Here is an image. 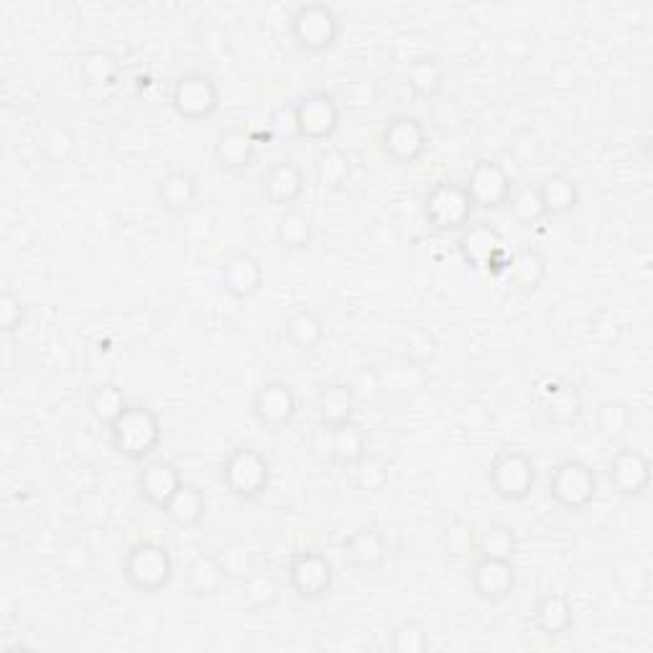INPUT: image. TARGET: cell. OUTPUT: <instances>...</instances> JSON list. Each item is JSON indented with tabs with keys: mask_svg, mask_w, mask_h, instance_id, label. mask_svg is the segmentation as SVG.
I'll return each mask as SVG.
<instances>
[{
	"mask_svg": "<svg viewBox=\"0 0 653 653\" xmlns=\"http://www.w3.org/2000/svg\"><path fill=\"white\" fill-rule=\"evenodd\" d=\"M110 445L130 462H143L161 445V419L149 406L128 404L110 427Z\"/></svg>",
	"mask_w": 653,
	"mask_h": 653,
	"instance_id": "6da1fadb",
	"label": "cell"
},
{
	"mask_svg": "<svg viewBox=\"0 0 653 653\" xmlns=\"http://www.w3.org/2000/svg\"><path fill=\"white\" fill-rule=\"evenodd\" d=\"M546 490L561 511L582 513L598 497V475L587 462L569 457V460L554 464L549 480H546Z\"/></svg>",
	"mask_w": 653,
	"mask_h": 653,
	"instance_id": "7a4b0ae2",
	"label": "cell"
},
{
	"mask_svg": "<svg viewBox=\"0 0 653 653\" xmlns=\"http://www.w3.org/2000/svg\"><path fill=\"white\" fill-rule=\"evenodd\" d=\"M122 577L136 592H161L174 579V559L163 544L138 542L126 552Z\"/></svg>",
	"mask_w": 653,
	"mask_h": 653,
	"instance_id": "3957f363",
	"label": "cell"
},
{
	"mask_svg": "<svg viewBox=\"0 0 653 653\" xmlns=\"http://www.w3.org/2000/svg\"><path fill=\"white\" fill-rule=\"evenodd\" d=\"M223 485L240 501H256L271 485V462L256 447L233 449L223 464Z\"/></svg>",
	"mask_w": 653,
	"mask_h": 653,
	"instance_id": "277c9868",
	"label": "cell"
},
{
	"mask_svg": "<svg viewBox=\"0 0 653 653\" xmlns=\"http://www.w3.org/2000/svg\"><path fill=\"white\" fill-rule=\"evenodd\" d=\"M490 488L509 503H524L536 488V464L521 449H503L490 462Z\"/></svg>",
	"mask_w": 653,
	"mask_h": 653,
	"instance_id": "5b68a950",
	"label": "cell"
},
{
	"mask_svg": "<svg viewBox=\"0 0 653 653\" xmlns=\"http://www.w3.org/2000/svg\"><path fill=\"white\" fill-rule=\"evenodd\" d=\"M291 39L304 49V52L322 54L338 44L340 39V19L332 6L326 3H304L299 6L289 19Z\"/></svg>",
	"mask_w": 653,
	"mask_h": 653,
	"instance_id": "8992f818",
	"label": "cell"
},
{
	"mask_svg": "<svg viewBox=\"0 0 653 653\" xmlns=\"http://www.w3.org/2000/svg\"><path fill=\"white\" fill-rule=\"evenodd\" d=\"M472 210L475 204H472L464 184L439 182L424 197V217L437 233L464 231L470 225Z\"/></svg>",
	"mask_w": 653,
	"mask_h": 653,
	"instance_id": "52a82bcc",
	"label": "cell"
},
{
	"mask_svg": "<svg viewBox=\"0 0 653 653\" xmlns=\"http://www.w3.org/2000/svg\"><path fill=\"white\" fill-rule=\"evenodd\" d=\"M293 128L304 141H330L340 128V105L330 93L314 89L293 105Z\"/></svg>",
	"mask_w": 653,
	"mask_h": 653,
	"instance_id": "ba28073f",
	"label": "cell"
},
{
	"mask_svg": "<svg viewBox=\"0 0 653 653\" xmlns=\"http://www.w3.org/2000/svg\"><path fill=\"white\" fill-rule=\"evenodd\" d=\"M171 108L184 120H207L220 108V89L215 79L204 72H186L171 89Z\"/></svg>",
	"mask_w": 653,
	"mask_h": 653,
	"instance_id": "9c48e42d",
	"label": "cell"
},
{
	"mask_svg": "<svg viewBox=\"0 0 653 653\" xmlns=\"http://www.w3.org/2000/svg\"><path fill=\"white\" fill-rule=\"evenodd\" d=\"M286 579H289V587L301 600L314 602L322 600L324 595H330L334 571L324 554L297 552L289 559V567H286Z\"/></svg>",
	"mask_w": 653,
	"mask_h": 653,
	"instance_id": "30bf717a",
	"label": "cell"
},
{
	"mask_svg": "<svg viewBox=\"0 0 653 653\" xmlns=\"http://www.w3.org/2000/svg\"><path fill=\"white\" fill-rule=\"evenodd\" d=\"M470 200L480 210H501L503 204H509L513 194L511 174L505 171L503 163L495 159H480L475 167L470 169V179L464 184Z\"/></svg>",
	"mask_w": 653,
	"mask_h": 653,
	"instance_id": "8fae6325",
	"label": "cell"
},
{
	"mask_svg": "<svg viewBox=\"0 0 653 653\" xmlns=\"http://www.w3.org/2000/svg\"><path fill=\"white\" fill-rule=\"evenodd\" d=\"M297 414L299 402L289 383L266 381L264 386L256 390V396H253V416H256L260 427L281 431L286 427H291Z\"/></svg>",
	"mask_w": 653,
	"mask_h": 653,
	"instance_id": "7c38bea8",
	"label": "cell"
},
{
	"mask_svg": "<svg viewBox=\"0 0 653 653\" xmlns=\"http://www.w3.org/2000/svg\"><path fill=\"white\" fill-rule=\"evenodd\" d=\"M383 153L390 161L404 163V167H411V163L419 161L427 151V128L421 126L414 116H396L386 122L383 128Z\"/></svg>",
	"mask_w": 653,
	"mask_h": 653,
	"instance_id": "4fadbf2b",
	"label": "cell"
},
{
	"mask_svg": "<svg viewBox=\"0 0 653 653\" xmlns=\"http://www.w3.org/2000/svg\"><path fill=\"white\" fill-rule=\"evenodd\" d=\"M375 386H378V394L386 398H394V402H408V398L419 396L429 383V373L424 371L421 363L411 361V357H398V361H390L386 367H378L373 371Z\"/></svg>",
	"mask_w": 653,
	"mask_h": 653,
	"instance_id": "5bb4252c",
	"label": "cell"
},
{
	"mask_svg": "<svg viewBox=\"0 0 653 653\" xmlns=\"http://www.w3.org/2000/svg\"><path fill=\"white\" fill-rule=\"evenodd\" d=\"M472 590L485 602H503L516 590V567L513 559L478 557L470 569Z\"/></svg>",
	"mask_w": 653,
	"mask_h": 653,
	"instance_id": "9a60e30c",
	"label": "cell"
},
{
	"mask_svg": "<svg viewBox=\"0 0 653 653\" xmlns=\"http://www.w3.org/2000/svg\"><path fill=\"white\" fill-rule=\"evenodd\" d=\"M608 480L623 497H641L651 488V460L641 449H618L612 454Z\"/></svg>",
	"mask_w": 653,
	"mask_h": 653,
	"instance_id": "2e32d148",
	"label": "cell"
},
{
	"mask_svg": "<svg viewBox=\"0 0 653 653\" xmlns=\"http://www.w3.org/2000/svg\"><path fill=\"white\" fill-rule=\"evenodd\" d=\"M136 485H138V495H141L146 503L153 505V509L163 511L169 505L171 497L182 490L184 480H182V472H179L174 462L149 460L143 464V470L138 472Z\"/></svg>",
	"mask_w": 653,
	"mask_h": 653,
	"instance_id": "e0dca14e",
	"label": "cell"
},
{
	"mask_svg": "<svg viewBox=\"0 0 653 653\" xmlns=\"http://www.w3.org/2000/svg\"><path fill=\"white\" fill-rule=\"evenodd\" d=\"M536 396L538 402L544 404L546 416H549L554 424L569 427V424H577L579 416H582V398H579L577 388L565 378L546 375L536 386Z\"/></svg>",
	"mask_w": 653,
	"mask_h": 653,
	"instance_id": "ac0fdd59",
	"label": "cell"
},
{
	"mask_svg": "<svg viewBox=\"0 0 653 653\" xmlns=\"http://www.w3.org/2000/svg\"><path fill=\"white\" fill-rule=\"evenodd\" d=\"M223 286L238 301L256 297L260 286H264V266H260V260L253 253H233L223 266Z\"/></svg>",
	"mask_w": 653,
	"mask_h": 653,
	"instance_id": "d6986e66",
	"label": "cell"
},
{
	"mask_svg": "<svg viewBox=\"0 0 653 653\" xmlns=\"http://www.w3.org/2000/svg\"><path fill=\"white\" fill-rule=\"evenodd\" d=\"M304 190H307L304 171H301L299 163L293 161L276 163V167L268 169V174L264 176V194L268 204H274V207L291 210L293 204L301 200Z\"/></svg>",
	"mask_w": 653,
	"mask_h": 653,
	"instance_id": "ffe728a7",
	"label": "cell"
},
{
	"mask_svg": "<svg viewBox=\"0 0 653 653\" xmlns=\"http://www.w3.org/2000/svg\"><path fill=\"white\" fill-rule=\"evenodd\" d=\"M342 549H345L347 565L357 571H378L386 565L388 557L386 538H383L381 531L373 526L353 531V534L345 538V544H342Z\"/></svg>",
	"mask_w": 653,
	"mask_h": 653,
	"instance_id": "44dd1931",
	"label": "cell"
},
{
	"mask_svg": "<svg viewBox=\"0 0 653 653\" xmlns=\"http://www.w3.org/2000/svg\"><path fill=\"white\" fill-rule=\"evenodd\" d=\"M326 431V457L340 468H355L367 457L365 431L355 421L342 424V427L324 429Z\"/></svg>",
	"mask_w": 653,
	"mask_h": 653,
	"instance_id": "7402d4cb",
	"label": "cell"
},
{
	"mask_svg": "<svg viewBox=\"0 0 653 653\" xmlns=\"http://www.w3.org/2000/svg\"><path fill=\"white\" fill-rule=\"evenodd\" d=\"M355 388L350 383H326L317 396V414H320L322 429H334L353 421L355 416Z\"/></svg>",
	"mask_w": 653,
	"mask_h": 653,
	"instance_id": "603a6c76",
	"label": "cell"
},
{
	"mask_svg": "<svg viewBox=\"0 0 653 653\" xmlns=\"http://www.w3.org/2000/svg\"><path fill=\"white\" fill-rule=\"evenodd\" d=\"M256 133L245 128H225L217 136L215 157L225 171H245L256 161Z\"/></svg>",
	"mask_w": 653,
	"mask_h": 653,
	"instance_id": "cb8c5ba5",
	"label": "cell"
},
{
	"mask_svg": "<svg viewBox=\"0 0 653 653\" xmlns=\"http://www.w3.org/2000/svg\"><path fill=\"white\" fill-rule=\"evenodd\" d=\"M544 279H546L544 253L526 245V248L513 253V264L509 268V274H505L501 281H503L505 289H511L516 293H531L542 286Z\"/></svg>",
	"mask_w": 653,
	"mask_h": 653,
	"instance_id": "d4e9b609",
	"label": "cell"
},
{
	"mask_svg": "<svg viewBox=\"0 0 653 653\" xmlns=\"http://www.w3.org/2000/svg\"><path fill=\"white\" fill-rule=\"evenodd\" d=\"M159 204L171 215H186L200 200V182L190 171H171L157 186Z\"/></svg>",
	"mask_w": 653,
	"mask_h": 653,
	"instance_id": "484cf974",
	"label": "cell"
},
{
	"mask_svg": "<svg viewBox=\"0 0 653 653\" xmlns=\"http://www.w3.org/2000/svg\"><path fill=\"white\" fill-rule=\"evenodd\" d=\"M503 245V235L493 225H468L460 235V256L470 268H485L490 256Z\"/></svg>",
	"mask_w": 653,
	"mask_h": 653,
	"instance_id": "4316f807",
	"label": "cell"
},
{
	"mask_svg": "<svg viewBox=\"0 0 653 653\" xmlns=\"http://www.w3.org/2000/svg\"><path fill=\"white\" fill-rule=\"evenodd\" d=\"M186 587L197 598H215L225 585V569L220 565V557L212 552H202L190 561V567L184 571Z\"/></svg>",
	"mask_w": 653,
	"mask_h": 653,
	"instance_id": "83f0119b",
	"label": "cell"
},
{
	"mask_svg": "<svg viewBox=\"0 0 653 653\" xmlns=\"http://www.w3.org/2000/svg\"><path fill=\"white\" fill-rule=\"evenodd\" d=\"M575 623V608L565 592H549L536 602L534 625L544 635H561Z\"/></svg>",
	"mask_w": 653,
	"mask_h": 653,
	"instance_id": "f1b7e54d",
	"label": "cell"
},
{
	"mask_svg": "<svg viewBox=\"0 0 653 653\" xmlns=\"http://www.w3.org/2000/svg\"><path fill=\"white\" fill-rule=\"evenodd\" d=\"M538 186L546 217H565L579 207V186L567 174L546 176Z\"/></svg>",
	"mask_w": 653,
	"mask_h": 653,
	"instance_id": "f546056e",
	"label": "cell"
},
{
	"mask_svg": "<svg viewBox=\"0 0 653 653\" xmlns=\"http://www.w3.org/2000/svg\"><path fill=\"white\" fill-rule=\"evenodd\" d=\"M286 338L301 353H312L322 345L324 340V322L322 317L312 312V309H297L286 320Z\"/></svg>",
	"mask_w": 653,
	"mask_h": 653,
	"instance_id": "4dcf8cb0",
	"label": "cell"
},
{
	"mask_svg": "<svg viewBox=\"0 0 653 653\" xmlns=\"http://www.w3.org/2000/svg\"><path fill=\"white\" fill-rule=\"evenodd\" d=\"M314 238V225L312 217L304 210L291 207L276 223V240L281 243L286 250H307Z\"/></svg>",
	"mask_w": 653,
	"mask_h": 653,
	"instance_id": "1f68e13d",
	"label": "cell"
},
{
	"mask_svg": "<svg viewBox=\"0 0 653 653\" xmlns=\"http://www.w3.org/2000/svg\"><path fill=\"white\" fill-rule=\"evenodd\" d=\"M167 518L171 524L179 526V528H194L202 524L204 513H207V501H204V495L200 493L197 488L192 485H182V490L171 497L167 509Z\"/></svg>",
	"mask_w": 653,
	"mask_h": 653,
	"instance_id": "d6a6232c",
	"label": "cell"
},
{
	"mask_svg": "<svg viewBox=\"0 0 653 653\" xmlns=\"http://www.w3.org/2000/svg\"><path fill=\"white\" fill-rule=\"evenodd\" d=\"M406 82L416 100H435L445 87V69L437 60H416L408 64Z\"/></svg>",
	"mask_w": 653,
	"mask_h": 653,
	"instance_id": "836d02e7",
	"label": "cell"
},
{
	"mask_svg": "<svg viewBox=\"0 0 653 653\" xmlns=\"http://www.w3.org/2000/svg\"><path fill=\"white\" fill-rule=\"evenodd\" d=\"M595 427L608 442H620L631 435L633 429V411L625 402H618V398H608L598 406L595 411Z\"/></svg>",
	"mask_w": 653,
	"mask_h": 653,
	"instance_id": "e575fe53",
	"label": "cell"
},
{
	"mask_svg": "<svg viewBox=\"0 0 653 653\" xmlns=\"http://www.w3.org/2000/svg\"><path fill=\"white\" fill-rule=\"evenodd\" d=\"M126 396H122V388L116 383H100V386L93 388V394L87 398V408L93 414V419L103 427H113L118 416L126 411Z\"/></svg>",
	"mask_w": 653,
	"mask_h": 653,
	"instance_id": "d590c367",
	"label": "cell"
},
{
	"mask_svg": "<svg viewBox=\"0 0 653 653\" xmlns=\"http://www.w3.org/2000/svg\"><path fill=\"white\" fill-rule=\"evenodd\" d=\"M279 598H281V585L276 582V577L268 575V571L256 569L243 579V600L248 610L253 612L268 610L279 602Z\"/></svg>",
	"mask_w": 653,
	"mask_h": 653,
	"instance_id": "8d00e7d4",
	"label": "cell"
},
{
	"mask_svg": "<svg viewBox=\"0 0 653 653\" xmlns=\"http://www.w3.org/2000/svg\"><path fill=\"white\" fill-rule=\"evenodd\" d=\"M118 77H120V64L110 52L95 49V52H87L82 56V79H85L87 87H95V89L116 87Z\"/></svg>",
	"mask_w": 653,
	"mask_h": 653,
	"instance_id": "74e56055",
	"label": "cell"
},
{
	"mask_svg": "<svg viewBox=\"0 0 653 653\" xmlns=\"http://www.w3.org/2000/svg\"><path fill=\"white\" fill-rule=\"evenodd\" d=\"M317 182H320L324 190L338 192L350 182V171H353V163H350V157L338 146H330L324 149L320 157H317Z\"/></svg>",
	"mask_w": 653,
	"mask_h": 653,
	"instance_id": "f35d334b",
	"label": "cell"
},
{
	"mask_svg": "<svg viewBox=\"0 0 653 653\" xmlns=\"http://www.w3.org/2000/svg\"><path fill=\"white\" fill-rule=\"evenodd\" d=\"M442 546L452 559L478 557V534L468 521H452L442 534Z\"/></svg>",
	"mask_w": 653,
	"mask_h": 653,
	"instance_id": "ab89813d",
	"label": "cell"
},
{
	"mask_svg": "<svg viewBox=\"0 0 653 653\" xmlns=\"http://www.w3.org/2000/svg\"><path fill=\"white\" fill-rule=\"evenodd\" d=\"M511 215L516 220L518 225L531 227L536 223H542L546 217V210H544V202H542V194H538V186H521L518 192L511 194Z\"/></svg>",
	"mask_w": 653,
	"mask_h": 653,
	"instance_id": "60d3db41",
	"label": "cell"
},
{
	"mask_svg": "<svg viewBox=\"0 0 653 653\" xmlns=\"http://www.w3.org/2000/svg\"><path fill=\"white\" fill-rule=\"evenodd\" d=\"M516 554V534L509 526H490L478 536V557H497L513 559Z\"/></svg>",
	"mask_w": 653,
	"mask_h": 653,
	"instance_id": "b9f144b4",
	"label": "cell"
},
{
	"mask_svg": "<svg viewBox=\"0 0 653 653\" xmlns=\"http://www.w3.org/2000/svg\"><path fill=\"white\" fill-rule=\"evenodd\" d=\"M390 651L394 653H424L429 651V635L421 623L404 620L390 633Z\"/></svg>",
	"mask_w": 653,
	"mask_h": 653,
	"instance_id": "7bdbcfd3",
	"label": "cell"
},
{
	"mask_svg": "<svg viewBox=\"0 0 653 653\" xmlns=\"http://www.w3.org/2000/svg\"><path fill=\"white\" fill-rule=\"evenodd\" d=\"M217 557H220V565H223V569H225V577L240 579L243 582L250 571H256V565H253V554L245 544H227L217 552Z\"/></svg>",
	"mask_w": 653,
	"mask_h": 653,
	"instance_id": "ee69618b",
	"label": "cell"
},
{
	"mask_svg": "<svg viewBox=\"0 0 653 653\" xmlns=\"http://www.w3.org/2000/svg\"><path fill=\"white\" fill-rule=\"evenodd\" d=\"M26 320V307H23L21 297L11 289L0 293V330L6 334H13Z\"/></svg>",
	"mask_w": 653,
	"mask_h": 653,
	"instance_id": "f6af8a7d",
	"label": "cell"
},
{
	"mask_svg": "<svg viewBox=\"0 0 653 653\" xmlns=\"http://www.w3.org/2000/svg\"><path fill=\"white\" fill-rule=\"evenodd\" d=\"M60 565L64 571H67V575H87V571L93 569V552H89L87 544L69 542L67 546H64Z\"/></svg>",
	"mask_w": 653,
	"mask_h": 653,
	"instance_id": "bcb514c9",
	"label": "cell"
},
{
	"mask_svg": "<svg viewBox=\"0 0 653 653\" xmlns=\"http://www.w3.org/2000/svg\"><path fill=\"white\" fill-rule=\"evenodd\" d=\"M355 468H357V488L361 490H371V493H375V490H381L383 485H386L388 472L381 462L367 460L365 457V460L361 464H355Z\"/></svg>",
	"mask_w": 653,
	"mask_h": 653,
	"instance_id": "7dc6e473",
	"label": "cell"
}]
</instances>
